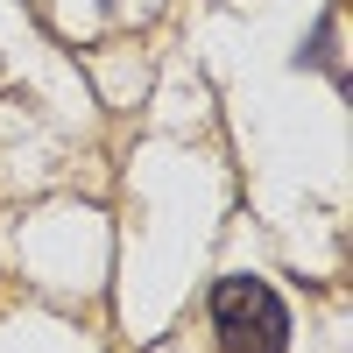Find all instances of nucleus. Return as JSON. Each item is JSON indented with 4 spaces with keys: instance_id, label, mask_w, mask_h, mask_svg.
I'll return each instance as SVG.
<instances>
[{
    "instance_id": "nucleus-1",
    "label": "nucleus",
    "mask_w": 353,
    "mask_h": 353,
    "mask_svg": "<svg viewBox=\"0 0 353 353\" xmlns=\"http://www.w3.org/2000/svg\"><path fill=\"white\" fill-rule=\"evenodd\" d=\"M212 325L226 353H283L290 346V311L261 276H226L212 290Z\"/></svg>"
}]
</instances>
